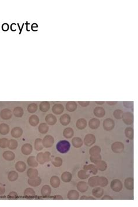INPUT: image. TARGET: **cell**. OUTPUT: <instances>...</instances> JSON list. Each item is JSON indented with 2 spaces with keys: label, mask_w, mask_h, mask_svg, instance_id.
Returning a JSON list of instances; mask_svg holds the SVG:
<instances>
[{
  "label": "cell",
  "mask_w": 138,
  "mask_h": 207,
  "mask_svg": "<svg viewBox=\"0 0 138 207\" xmlns=\"http://www.w3.org/2000/svg\"><path fill=\"white\" fill-rule=\"evenodd\" d=\"M122 114H123V111H122V110H121L120 109L116 110L113 113L114 117L118 120H120L122 119Z\"/></svg>",
  "instance_id": "816d5d0a"
},
{
  "label": "cell",
  "mask_w": 138,
  "mask_h": 207,
  "mask_svg": "<svg viewBox=\"0 0 138 207\" xmlns=\"http://www.w3.org/2000/svg\"><path fill=\"white\" fill-rule=\"evenodd\" d=\"M83 169L87 171L88 172H89L90 173H91L94 175H96L98 172V169H97L96 166L92 164L84 165Z\"/></svg>",
  "instance_id": "4fadbf2b"
},
{
  "label": "cell",
  "mask_w": 138,
  "mask_h": 207,
  "mask_svg": "<svg viewBox=\"0 0 138 207\" xmlns=\"http://www.w3.org/2000/svg\"><path fill=\"white\" fill-rule=\"evenodd\" d=\"M24 194L26 197H29V198L33 197L35 196L36 195L35 191H34V190L32 188H27L26 189H25Z\"/></svg>",
  "instance_id": "60d3db41"
},
{
  "label": "cell",
  "mask_w": 138,
  "mask_h": 207,
  "mask_svg": "<svg viewBox=\"0 0 138 207\" xmlns=\"http://www.w3.org/2000/svg\"><path fill=\"white\" fill-rule=\"evenodd\" d=\"M27 176L29 179H35L39 176V171L36 169L30 168L27 171Z\"/></svg>",
  "instance_id": "44dd1931"
},
{
  "label": "cell",
  "mask_w": 138,
  "mask_h": 207,
  "mask_svg": "<svg viewBox=\"0 0 138 207\" xmlns=\"http://www.w3.org/2000/svg\"><path fill=\"white\" fill-rule=\"evenodd\" d=\"M111 188L115 192H120L123 188V185L121 181L119 179H114L111 183Z\"/></svg>",
  "instance_id": "7a4b0ae2"
},
{
  "label": "cell",
  "mask_w": 138,
  "mask_h": 207,
  "mask_svg": "<svg viewBox=\"0 0 138 207\" xmlns=\"http://www.w3.org/2000/svg\"><path fill=\"white\" fill-rule=\"evenodd\" d=\"M78 103L83 107H87L90 105L89 102H78Z\"/></svg>",
  "instance_id": "680465c9"
},
{
  "label": "cell",
  "mask_w": 138,
  "mask_h": 207,
  "mask_svg": "<svg viewBox=\"0 0 138 207\" xmlns=\"http://www.w3.org/2000/svg\"><path fill=\"white\" fill-rule=\"evenodd\" d=\"M95 116L98 118H102L105 116L106 111L104 109L101 107H96L93 111Z\"/></svg>",
  "instance_id": "7c38bea8"
},
{
  "label": "cell",
  "mask_w": 138,
  "mask_h": 207,
  "mask_svg": "<svg viewBox=\"0 0 138 207\" xmlns=\"http://www.w3.org/2000/svg\"><path fill=\"white\" fill-rule=\"evenodd\" d=\"M134 180L132 177H128L124 181V185L126 189L129 190H132L134 187Z\"/></svg>",
  "instance_id": "9a60e30c"
},
{
  "label": "cell",
  "mask_w": 138,
  "mask_h": 207,
  "mask_svg": "<svg viewBox=\"0 0 138 207\" xmlns=\"http://www.w3.org/2000/svg\"><path fill=\"white\" fill-rule=\"evenodd\" d=\"M72 144L75 148H79L82 147L83 144L82 140L79 137H74L72 140Z\"/></svg>",
  "instance_id": "f1b7e54d"
},
{
  "label": "cell",
  "mask_w": 138,
  "mask_h": 207,
  "mask_svg": "<svg viewBox=\"0 0 138 207\" xmlns=\"http://www.w3.org/2000/svg\"><path fill=\"white\" fill-rule=\"evenodd\" d=\"M50 107V103L49 102H43L40 105V109L43 112H47Z\"/></svg>",
  "instance_id": "ab89813d"
},
{
  "label": "cell",
  "mask_w": 138,
  "mask_h": 207,
  "mask_svg": "<svg viewBox=\"0 0 138 207\" xmlns=\"http://www.w3.org/2000/svg\"><path fill=\"white\" fill-rule=\"evenodd\" d=\"M43 156L45 163L49 162L51 160V154L49 152H45L44 153H43Z\"/></svg>",
  "instance_id": "db71d44e"
},
{
  "label": "cell",
  "mask_w": 138,
  "mask_h": 207,
  "mask_svg": "<svg viewBox=\"0 0 138 207\" xmlns=\"http://www.w3.org/2000/svg\"><path fill=\"white\" fill-rule=\"evenodd\" d=\"M60 121L62 125L66 126L71 122V117L68 114H64L61 116L60 119Z\"/></svg>",
  "instance_id": "ac0fdd59"
},
{
  "label": "cell",
  "mask_w": 138,
  "mask_h": 207,
  "mask_svg": "<svg viewBox=\"0 0 138 207\" xmlns=\"http://www.w3.org/2000/svg\"><path fill=\"white\" fill-rule=\"evenodd\" d=\"M24 114V110L20 107H16L14 110V114L16 117H21Z\"/></svg>",
  "instance_id": "bcb514c9"
},
{
  "label": "cell",
  "mask_w": 138,
  "mask_h": 207,
  "mask_svg": "<svg viewBox=\"0 0 138 207\" xmlns=\"http://www.w3.org/2000/svg\"><path fill=\"white\" fill-rule=\"evenodd\" d=\"M67 197L71 200H77L79 198V193L75 190H72L68 193Z\"/></svg>",
  "instance_id": "5bb4252c"
},
{
  "label": "cell",
  "mask_w": 138,
  "mask_h": 207,
  "mask_svg": "<svg viewBox=\"0 0 138 207\" xmlns=\"http://www.w3.org/2000/svg\"><path fill=\"white\" fill-rule=\"evenodd\" d=\"M12 112L8 109H5L2 110L1 113V117L4 120H8L12 117Z\"/></svg>",
  "instance_id": "f546056e"
},
{
  "label": "cell",
  "mask_w": 138,
  "mask_h": 207,
  "mask_svg": "<svg viewBox=\"0 0 138 207\" xmlns=\"http://www.w3.org/2000/svg\"><path fill=\"white\" fill-rule=\"evenodd\" d=\"M37 105L35 103H31L28 107V111L30 113H34L37 110Z\"/></svg>",
  "instance_id": "f907efd6"
},
{
  "label": "cell",
  "mask_w": 138,
  "mask_h": 207,
  "mask_svg": "<svg viewBox=\"0 0 138 207\" xmlns=\"http://www.w3.org/2000/svg\"><path fill=\"white\" fill-rule=\"evenodd\" d=\"M18 197V194H17L16 192L12 191L8 194V198H9L14 199V198H17Z\"/></svg>",
  "instance_id": "6f0895ef"
},
{
  "label": "cell",
  "mask_w": 138,
  "mask_h": 207,
  "mask_svg": "<svg viewBox=\"0 0 138 207\" xmlns=\"http://www.w3.org/2000/svg\"><path fill=\"white\" fill-rule=\"evenodd\" d=\"M109 105H115L117 103V102H107Z\"/></svg>",
  "instance_id": "e7e4bbea"
},
{
  "label": "cell",
  "mask_w": 138,
  "mask_h": 207,
  "mask_svg": "<svg viewBox=\"0 0 138 207\" xmlns=\"http://www.w3.org/2000/svg\"><path fill=\"white\" fill-rule=\"evenodd\" d=\"M44 146L42 143V140L40 138H37L34 142V148L36 151H40L43 149Z\"/></svg>",
  "instance_id": "ee69618b"
},
{
  "label": "cell",
  "mask_w": 138,
  "mask_h": 207,
  "mask_svg": "<svg viewBox=\"0 0 138 207\" xmlns=\"http://www.w3.org/2000/svg\"><path fill=\"white\" fill-rule=\"evenodd\" d=\"M49 131V127L46 123H41L39 127V131L41 134H46Z\"/></svg>",
  "instance_id": "c3c4849f"
},
{
  "label": "cell",
  "mask_w": 138,
  "mask_h": 207,
  "mask_svg": "<svg viewBox=\"0 0 138 207\" xmlns=\"http://www.w3.org/2000/svg\"><path fill=\"white\" fill-rule=\"evenodd\" d=\"M33 151V146L30 144H25L22 146L21 151L22 153L25 155H30Z\"/></svg>",
  "instance_id": "9c48e42d"
},
{
  "label": "cell",
  "mask_w": 138,
  "mask_h": 207,
  "mask_svg": "<svg viewBox=\"0 0 138 207\" xmlns=\"http://www.w3.org/2000/svg\"><path fill=\"white\" fill-rule=\"evenodd\" d=\"M90 173L89 172H88L87 171L83 169V170H80L78 171V176L80 179L82 180H85L87 178H89L90 177Z\"/></svg>",
  "instance_id": "836d02e7"
},
{
  "label": "cell",
  "mask_w": 138,
  "mask_h": 207,
  "mask_svg": "<svg viewBox=\"0 0 138 207\" xmlns=\"http://www.w3.org/2000/svg\"><path fill=\"white\" fill-rule=\"evenodd\" d=\"M101 148L98 145L93 146L92 148H90L89 150V154L90 155H96L100 154L101 152Z\"/></svg>",
  "instance_id": "f35d334b"
},
{
  "label": "cell",
  "mask_w": 138,
  "mask_h": 207,
  "mask_svg": "<svg viewBox=\"0 0 138 207\" xmlns=\"http://www.w3.org/2000/svg\"><path fill=\"white\" fill-rule=\"evenodd\" d=\"M78 190L80 192H86L89 189V186L87 185V183H86L85 181H79L76 186Z\"/></svg>",
  "instance_id": "ba28073f"
},
{
  "label": "cell",
  "mask_w": 138,
  "mask_h": 207,
  "mask_svg": "<svg viewBox=\"0 0 138 207\" xmlns=\"http://www.w3.org/2000/svg\"><path fill=\"white\" fill-rule=\"evenodd\" d=\"M122 119L125 124L131 125L133 123V114L129 111L123 113Z\"/></svg>",
  "instance_id": "3957f363"
},
{
  "label": "cell",
  "mask_w": 138,
  "mask_h": 207,
  "mask_svg": "<svg viewBox=\"0 0 138 207\" xmlns=\"http://www.w3.org/2000/svg\"><path fill=\"white\" fill-rule=\"evenodd\" d=\"M45 121L48 124L50 125H53L57 123V119L54 115L52 114H49L45 117Z\"/></svg>",
  "instance_id": "4316f807"
},
{
  "label": "cell",
  "mask_w": 138,
  "mask_h": 207,
  "mask_svg": "<svg viewBox=\"0 0 138 207\" xmlns=\"http://www.w3.org/2000/svg\"><path fill=\"white\" fill-rule=\"evenodd\" d=\"M72 174L69 171H65L61 175V180L65 183L70 182L72 180Z\"/></svg>",
  "instance_id": "e575fe53"
},
{
  "label": "cell",
  "mask_w": 138,
  "mask_h": 207,
  "mask_svg": "<svg viewBox=\"0 0 138 207\" xmlns=\"http://www.w3.org/2000/svg\"><path fill=\"white\" fill-rule=\"evenodd\" d=\"M100 121L98 119H91L89 122V127L92 130H96L100 127Z\"/></svg>",
  "instance_id": "8fae6325"
},
{
  "label": "cell",
  "mask_w": 138,
  "mask_h": 207,
  "mask_svg": "<svg viewBox=\"0 0 138 207\" xmlns=\"http://www.w3.org/2000/svg\"><path fill=\"white\" fill-rule=\"evenodd\" d=\"M77 109V103L76 102H68L66 103V109L70 112H73Z\"/></svg>",
  "instance_id": "484cf974"
},
{
  "label": "cell",
  "mask_w": 138,
  "mask_h": 207,
  "mask_svg": "<svg viewBox=\"0 0 138 207\" xmlns=\"http://www.w3.org/2000/svg\"><path fill=\"white\" fill-rule=\"evenodd\" d=\"M63 135L66 138H71L72 136L74 135V130L71 127H67L66 128L63 132Z\"/></svg>",
  "instance_id": "83f0119b"
},
{
  "label": "cell",
  "mask_w": 138,
  "mask_h": 207,
  "mask_svg": "<svg viewBox=\"0 0 138 207\" xmlns=\"http://www.w3.org/2000/svg\"><path fill=\"white\" fill-rule=\"evenodd\" d=\"M95 166H96L97 169L101 171H105L107 168V164L104 160H100L99 162L95 163Z\"/></svg>",
  "instance_id": "d4e9b609"
},
{
  "label": "cell",
  "mask_w": 138,
  "mask_h": 207,
  "mask_svg": "<svg viewBox=\"0 0 138 207\" xmlns=\"http://www.w3.org/2000/svg\"><path fill=\"white\" fill-rule=\"evenodd\" d=\"M56 148L59 152L61 154H65L70 151L71 148V144L70 142L66 140L60 141L57 143Z\"/></svg>",
  "instance_id": "6da1fadb"
},
{
  "label": "cell",
  "mask_w": 138,
  "mask_h": 207,
  "mask_svg": "<svg viewBox=\"0 0 138 207\" xmlns=\"http://www.w3.org/2000/svg\"><path fill=\"white\" fill-rule=\"evenodd\" d=\"M3 158L8 161H12L15 158V155L12 151H7L3 153Z\"/></svg>",
  "instance_id": "4dcf8cb0"
},
{
  "label": "cell",
  "mask_w": 138,
  "mask_h": 207,
  "mask_svg": "<svg viewBox=\"0 0 138 207\" xmlns=\"http://www.w3.org/2000/svg\"><path fill=\"white\" fill-rule=\"evenodd\" d=\"M96 200L95 198H94L93 197H91V196H90V197H88V200Z\"/></svg>",
  "instance_id": "003e7915"
},
{
  "label": "cell",
  "mask_w": 138,
  "mask_h": 207,
  "mask_svg": "<svg viewBox=\"0 0 138 207\" xmlns=\"http://www.w3.org/2000/svg\"><path fill=\"white\" fill-rule=\"evenodd\" d=\"M111 149L112 152L116 154L122 152L124 150V144L120 141L115 142L111 145Z\"/></svg>",
  "instance_id": "277c9868"
},
{
  "label": "cell",
  "mask_w": 138,
  "mask_h": 207,
  "mask_svg": "<svg viewBox=\"0 0 138 207\" xmlns=\"http://www.w3.org/2000/svg\"><path fill=\"white\" fill-rule=\"evenodd\" d=\"M51 189L49 185H44L41 189V194L43 197H49L51 195Z\"/></svg>",
  "instance_id": "ffe728a7"
},
{
  "label": "cell",
  "mask_w": 138,
  "mask_h": 207,
  "mask_svg": "<svg viewBox=\"0 0 138 207\" xmlns=\"http://www.w3.org/2000/svg\"><path fill=\"white\" fill-rule=\"evenodd\" d=\"M96 142V137L92 134H87L84 138V144L87 146H91Z\"/></svg>",
  "instance_id": "52a82bcc"
},
{
  "label": "cell",
  "mask_w": 138,
  "mask_h": 207,
  "mask_svg": "<svg viewBox=\"0 0 138 207\" xmlns=\"http://www.w3.org/2000/svg\"><path fill=\"white\" fill-rule=\"evenodd\" d=\"M5 192V187L4 185L0 183V195H3Z\"/></svg>",
  "instance_id": "91938a15"
},
{
  "label": "cell",
  "mask_w": 138,
  "mask_h": 207,
  "mask_svg": "<svg viewBox=\"0 0 138 207\" xmlns=\"http://www.w3.org/2000/svg\"><path fill=\"white\" fill-rule=\"evenodd\" d=\"M9 132V125L6 124H1L0 125V134L2 135H7Z\"/></svg>",
  "instance_id": "7bdbcfd3"
},
{
  "label": "cell",
  "mask_w": 138,
  "mask_h": 207,
  "mask_svg": "<svg viewBox=\"0 0 138 207\" xmlns=\"http://www.w3.org/2000/svg\"><path fill=\"white\" fill-rule=\"evenodd\" d=\"M64 110V107L61 104H56L54 105L52 108V111L53 113L58 115L62 113Z\"/></svg>",
  "instance_id": "603a6c76"
},
{
  "label": "cell",
  "mask_w": 138,
  "mask_h": 207,
  "mask_svg": "<svg viewBox=\"0 0 138 207\" xmlns=\"http://www.w3.org/2000/svg\"><path fill=\"white\" fill-rule=\"evenodd\" d=\"M98 178L99 176H92L90 177V179H89L87 183L89 186L91 187H95L98 186Z\"/></svg>",
  "instance_id": "1f68e13d"
},
{
  "label": "cell",
  "mask_w": 138,
  "mask_h": 207,
  "mask_svg": "<svg viewBox=\"0 0 138 207\" xmlns=\"http://www.w3.org/2000/svg\"><path fill=\"white\" fill-rule=\"evenodd\" d=\"M54 200H63V197L60 195H57L54 197Z\"/></svg>",
  "instance_id": "6125c7cd"
},
{
  "label": "cell",
  "mask_w": 138,
  "mask_h": 207,
  "mask_svg": "<svg viewBox=\"0 0 138 207\" xmlns=\"http://www.w3.org/2000/svg\"><path fill=\"white\" fill-rule=\"evenodd\" d=\"M76 126L78 129L79 130H83L87 126V121L83 118L79 119L78 120L76 123Z\"/></svg>",
  "instance_id": "d6986e66"
},
{
  "label": "cell",
  "mask_w": 138,
  "mask_h": 207,
  "mask_svg": "<svg viewBox=\"0 0 138 207\" xmlns=\"http://www.w3.org/2000/svg\"><path fill=\"white\" fill-rule=\"evenodd\" d=\"M80 200H88V197L86 195H83L80 198Z\"/></svg>",
  "instance_id": "be15d7a7"
},
{
  "label": "cell",
  "mask_w": 138,
  "mask_h": 207,
  "mask_svg": "<svg viewBox=\"0 0 138 207\" xmlns=\"http://www.w3.org/2000/svg\"><path fill=\"white\" fill-rule=\"evenodd\" d=\"M18 173L15 171H11L8 173V179L11 181H14L18 178Z\"/></svg>",
  "instance_id": "f6af8a7d"
},
{
  "label": "cell",
  "mask_w": 138,
  "mask_h": 207,
  "mask_svg": "<svg viewBox=\"0 0 138 207\" xmlns=\"http://www.w3.org/2000/svg\"><path fill=\"white\" fill-rule=\"evenodd\" d=\"M52 164L56 167H58L62 165V159L60 157H56L51 160Z\"/></svg>",
  "instance_id": "b9f144b4"
},
{
  "label": "cell",
  "mask_w": 138,
  "mask_h": 207,
  "mask_svg": "<svg viewBox=\"0 0 138 207\" xmlns=\"http://www.w3.org/2000/svg\"><path fill=\"white\" fill-rule=\"evenodd\" d=\"M60 179L57 176H53L50 179V185L53 188H58L60 185Z\"/></svg>",
  "instance_id": "2e32d148"
},
{
  "label": "cell",
  "mask_w": 138,
  "mask_h": 207,
  "mask_svg": "<svg viewBox=\"0 0 138 207\" xmlns=\"http://www.w3.org/2000/svg\"><path fill=\"white\" fill-rule=\"evenodd\" d=\"M15 169L18 171L20 172V173H22V172L26 170V165L25 162H22V161H18L15 164Z\"/></svg>",
  "instance_id": "7402d4cb"
},
{
  "label": "cell",
  "mask_w": 138,
  "mask_h": 207,
  "mask_svg": "<svg viewBox=\"0 0 138 207\" xmlns=\"http://www.w3.org/2000/svg\"><path fill=\"white\" fill-rule=\"evenodd\" d=\"M18 142L15 140H10L8 141L7 146L9 149L11 150H14L18 147Z\"/></svg>",
  "instance_id": "7dc6e473"
},
{
  "label": "cell",
  "mask_w": 138,
  "mask_h": 207,
  "mask_svg": "<svg viewBox=\"0 0 138 207\" xmlns=\"http://www.w3.org/2000/svg\"><path fill=\"white\" fill-rule=\"evenodd\" d=\"M102 159L101 155L100 154H98V155H90V160L92 163H96L99 161L101 160Z\"/></svg>",
  "instance_id": "681fc988"
},
{
  "label": "cell",
  "mask_w": 138,
  "mask_h": 207,
  "mask_svg": "<svg viewBox=\"0 0 138 207\" xmlns=\"http://www.w3.org/2000/svg\"><path fill=\"white\" fill-rule=\"evenodd\" d=\"M123 104L126 108H133V102H124Z\"/></svg>",
  "instance_id": "9f6ffc18"
},
{
  "label": "cell",
  "mask_w": 138,
  "mask_h": 207,
  "mask_svg": "<svg viewBox=\"0 0 138 207\" xmlns=\"http://www.w3.org/2000/svg\"><path fill=\"white\" fill-rule=\"evenodd\" d=\"M8 140L7 138H2L0 140V147L5 148L7 147Z\"/></svg>",
  "instance_id": "11a10c76"
},
{
  "label": "cell",
  "mask_w": 138,
  "mask_h": 207,
  "mask_svg": "<svg viewBox=\"0 0 138 207\" xmlns=\"http://www.w3.org/2000/svg\"><path fill=\"white\" fill-rule=\"evenodd\" d=\"M108 181L106 177L103 176H99L98 178V186L104 187L108 185Z\"/></svg>",
  "instance_id": "d590c367"
},
{
  "label": "cell",
  "mask_w": 138,
  "mask_h": 207,
  "mask_svg": "<svg viewBox=\"0 0 138 207\" xmlns=\"http://www.w3.org/2000/svg\"><path fill=\"white\" fill-rule=\"evenodd\" d=\"M92 194L95 197L99 198L104 194V190L101 187H95V188L92 190Z\"/></svg>",
  "instance_id": "30bf717a"
},
{
  "label": "cell",
  "mask_w": 138,
  "mask_h": 207,
  "mask_svg": "<svg viewBox=\"0 0 138 207\" xmlns=\"http://www.w3.org/2000/svg\"><path fill=\"white\" fill-rule=\"evenodd\" d=\"M95 103H97V104H98V105H103V104H104V103H105V102H104V101H103V102H95Z\"/></svg>",
  "instance_id": "03108f58"
},
{
  "label": "cell",
  "mask_w": 138,
  "mask_h": 207,
  "mask_svg": "<svg viewBox=\"0 0 138 207\" xmlns=\"http://www.w3.org/2000/svg\"><path fill=\"white\" fill-rule=\"evenodd\" d=\"M27 162H28V165L32 167H36L39 165L38 162L37 161L35 156H29Z\"/></svg>",
  "instance_id": "d6a6232c"
},
{
  "label": "cell",
  "mask_w": 138,
  "mask_h": 207,
  "mask_svg": "<svg viewBox=\"0 0 138 207\" xmlns=\"http://www.w3.org/2000/svg\"><path fill=\"white\" fill-rule=\"evenodd\" d=\"M133 132V129L132 127H127L125 130V135L128 139L133 140L134 136Z\"/></svg>",
  "instance_id": "74e56055"
},
{
  "label": "cell",
  "mask_w": 138,
  "mask_h": 207,
  "mask_svg": "<svg viewBox=\"0 0 138 207\" xmlns=\"http://www.w3.org/2000/svg\"><path fill=\"white\" fill-rule=\"evenodd\" d=\"M28 183L32 187H37L40 185L41 183V179L39 177H37L35 179H29L28 180Z\"/></svg>",
  "instance_id": "e0dca14e"
},
{
  "label": "cell",
  "mask_w": 138,
  "mask_h": 207,
  "mask_svg": "<svg viewBox=\"0 0 138 207\" xmlns=\"http://www.w3.org/2000/svg\"><path fill=\"white\" fill-rule=\"evenodd\" d=\"M23 134V130L20 127H16L13 129L11 131V135L15 138H20Z\"/></svg>",
  "instance_id": "cb8c5ba5"
},
{
  "label": "cell",
  "mask_w": 138,
  "mask_h": 207,
  "mask_svg": "<svg viewBox=\"0 0 138 207\" xmlns=\"http://www.w3.org/2000/svg\"><path fill=\"white\" fill-rule=\"evenodd\" d=\"M101 200H113V198L111 196H110V195H106L103 198H101Z\"/></svg>",
  "instance_id": "94428289"
},
{
  "label": "cell",
  "mask_w": 138,
  "mask_h": 207,
  "mask_svg": "<svg viewBox=\"0 0 138 207\" xmlns=\"http://www.w3.org/2000/svg\"><path fill=\"white\" fill-rule=\"evenodd\" d=\"M103 128L106 130V131H111L112 130H113V129L115 127V123L114 121L110 119H106L103 121Z\"/></svg>",
  "instance_id": "8992f818"
},
{
  "label": "cell",
  "mask_w": 138,
  "mask_h": 207,
  "mask_svg": "<svg viewBox=\"0 0 138 207\" xmlns=\"http://www.w3.org/2000/svg\"><path fill=\"white\" fill-rule=\"evenodd\" d=\"M29 122V124L32 126H33V127H36V126H37L39 123V119L37 116L34 114L30 117Z\"/></svg>",
  "instance_id": "8d00e7d4"
},
{
  "label": "cell",
  "mask_w": 138,
  "mask_h": 207,
  "mask_svg": "<svg viewBox=\"0 0 138 207\" xmlns=\"http://www.w3.org/2000/svg\"><path fill=\"white\" fill-rule=\"evenodd\" d=\"M43 152H40L37 154V157H36V160L38 162V163H39L41 165H43L45 163L44 159H43Z\"/></svg>",
  "instance_id": "f5cc1de1"
},
{
  "label": "cell",
  "mask_w": 138,
  "mask_h": 207,
  "mask_svg": "<svg viewBox=\"0 0 138 207\" xmlns=\"http://www.w3.org/2000/svg\"><path fill=\"white\" fill-rule=\"evenodd\" d=\"M42 143L44 147L47 148H51L54 143V139L51 135H47L44 136L42 140Z\"/></svg>",
  "instance_id": "5b68a950"
}]
</instances>
